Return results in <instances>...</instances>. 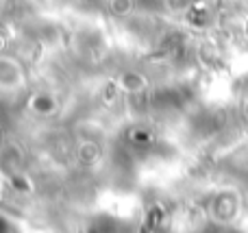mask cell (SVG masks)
I'll return each mask as SVG.
<instances>
[{"instance_id":"cell-1","label":"cell","mask_w":248,"mask_h":233,"mask_svg":"<svg viewBox=\"0 0 248 233\" xmlns=\"http://www.w3.org/2000/svg\"><path fill=\"white\" fill-rule=\"evenodd\" d=\"M22 83H24V72H22L20 63L0 57V87L13 90V87H20Z\"/></svg>"}]
</instances>
